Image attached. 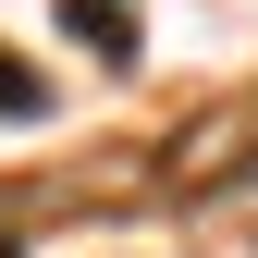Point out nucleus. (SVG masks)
<instances>
[{"label":"nucleus","instance_id":"f257e3e1","mask_svg":"<svg viewBox=\"0 0 258 258\" xmlns=\"http://www.w3.org/2000/svg\"><path fill=\"white\" fill-rule=\"evenodd\" d=\"M61 111V86L37 74V61H13V49H0V123H49Z\"/></svg>","mask_w":258,"mask_h":258},{"label":"nucleus","instance_id":"f03ea898","mask_svg":"<svg viewBox=\"0 0 258 258\" xmlns=\"http://www.w3.org/2000/svg\"><path fill=\"white\" fill-rule=\"evenodd\" d=\"M61 25H74V37H99L111 61H136V13H123V0H61Z\"/></svg>","mask_w":258,"mask_h":258},{"label":"nucleus","instance_id":"7ed1b4c3","mask_svg":"<svg viewBox=\"0 0 258 258\" xmlns=\"http://www.w3.org/2000/svg\"><path fill=\"white\" fill-rule=\"evenodd\" d=\"M0 258H13V246H0Z\"/></svg>","mask_w":258,"mask_h":258}]
</instances>
